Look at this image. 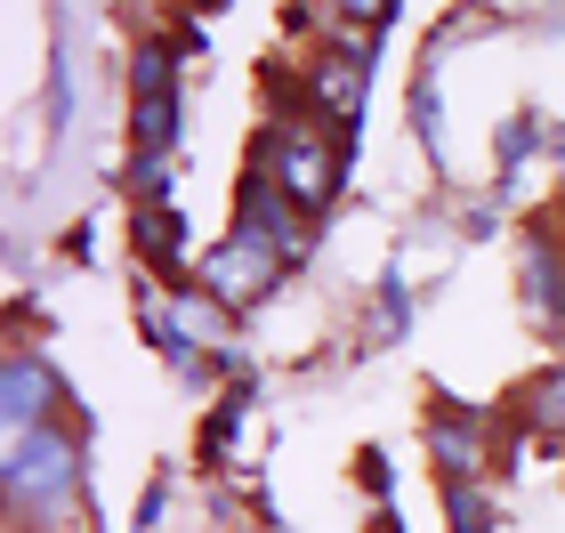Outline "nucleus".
<instances>
[{"label": "nucleus", "mask_w": 565, "mask_h": 533, "mask_svg": "<svg viewBox=\"0 0 565 533\" xmlns=\"http://www.w3.org/2000/svg\"><path fill=\"white\" fill-rule=\"evenodd\" d=\"M413 130H420L428 154L445 162V106H436V73H420V82H413Z\"/></svg>", "instance_id": "17"}, {"label": "nucleus", "mask_w": 565, "mask_h": 533, "mask_svg": "<svg viewBox=\"0 0 565 533\" xmlns=\"http://www.w3.org/2000/svg\"><path fill=\"white\" fill-rule=\"evenodd\" d=\"M0 493H9V518L24 533H57L82 518V493H89V452L82 437L57 420V428H33V437H9L0 445Z\"/></svg>", "instance_id": "1"}, {"label": "nucleus", "mask_w": 565, "mask_h": 533, "mask_svg": "<svg viewBox=\"0 0 565 533\" xmlns=\"http://www.w3.org/2000/svg\"><path fill=\"white\" fill-rule=\"evenodd\" d=\"M250 413H259V380H243V388H226V396H218V413H211V428H202V461H226Z\"/></svg>", "instance_id": "13"}, {"label": "nucleus", "mask_w": 565, "mask_h": 533, "mask_svg": "<svg viewBox=\"0 0 565 533\" xmlns=\"http://www.w3.org/2000/svg\"><path fill=\"white\" fill-rule=\"evenodd\" d=\"M250 162H267V170L282 178V194H291L307 218H323L331 202H340V186H348L355 146H340L316 114H307V121H259V146H250Z\"/></svg>", "instance_id": "2"}, {"label": "nucleus", "mask_w": 565, "mask_h": 533, "mask_svg": "<svg viewBox=\"0 0 565 533\" xmlns=\"http://www.w3.org/2000/svg\"><path fill=\"white\" fill-rule=\"evenodd\" d=\"M533 154H542V114H533V106H518V114H509L501 130H493V178L509 186V178H518Z\"/></svg>", "instance_id": "12"}, {"label": "nucleus", "mask_w": 565, "mask_h": 533, "mask_svg": "<svg viewBox=\"0 0 565 533\" xmlns=\"http://www.w3.org/2000/svg\"><path fill=\"white\" fill-rule=\"evenodd\" d=\"M404 332H413V291H404V267H388L372 291V348H396Z\"/></svg>", "instance_id": "14"}, {"label": "nucleus", "mask_w": 565, "mask_h": 533, "mask_svg": "<svg viewBox=\"0 0 565 533\" xmlns=\"http://www.w3.org/2000/svg\"><path fill=\"white\" fill-rule=\"evenodd\" d=\"M484 452H493V420L469 413V404H445V413L428 420L436 486H484Z\"/></svg>", "instance_id": "8"}, {"label": "nucleus", "mask_w": 565, "mask_h": 533, "mask_svg": "<svg viewBox=\"0 0 565 533\" xmlns=\"http://www.w3.org/2000/svg\"><path fill=\"white\" fill-rule=\"evenodd\" d=\"M57 413H65L57 355L9 348V364H0V428H9V437H33V428H57Z\"/></svg>", "instance_id": "6"}, {"label": "nucleus", "mask_w": 565, "mask_h": 533, "mask_svg": "<svg viewBox=\"0 0 565 533\" xmlns=\"http://www.w3.org/2000/svg\"><path fill=\"white\" fill-rule=\"evenodd\" d=\"M226 235H250V243H267V250H282V259L299 267L307 243H316V218L282 194V178H275L267 162H250L243 186H235V226H226Z\"/></svg>", "instance_id": "5"}, {"label": "nucleus", "mask_w": 565, "mask_h": 533, "mask_svg": "<svg viewBox=\"0 0 565 533\" xmlns=\"http://www.w3.org/2000/svg\"><path fill=\"white\" fill-rule=\"evenodd\" d=\"M73 121H82V33H57V65H49V130H57V146L73 138Z\"/></svg>", "instance_id": "11"}, {"label": "nucleus", "mask_w": 565, "mask_h": 533, "mask_svg": "<svg viewBox=\"0 0 565 533\" xmlns=\"http://www.w3.org/2000/svg\"><path fill=\"white\" fill-rule=\"evenodd\" d=\"M178 114H186V89H178V41H138L130 49V154L178 162Z\"/></svg>", "instance_id": "3"}, {"label": "nucleus", "mask_w": 565, "mask_h": 533, "mask_svg": "<svg viewBox=\"0 0 565 533\" xmlns=\"http://www.w3.org/2000/svg\"><path fill=\"white\" fill-rule=\"evenodd\" d=\"M162 510H170V477H153V486H146V501H138V533H153V525H162Z\"/></svg>", "instance_id": "18"}, {"label": "nucleus", "mask_w": 565, "mask_h": 533, "mask_svg": "<svg viewBox=\"0 0 565 533\" xmlns=\"http://www.w3.org/2000/svg\"><path fill=\"white\" fill-rule=\"evenodd\" d=\"M518 413H525V428H542V437H565V355L518 396Z\"/></svg>", "instance_id": "15"}, {"label": "nucleus", "mask_w": 565, "mask_h": 533, "mask_svg": "<svg viewBox=\"0 0 565 533\" xmlns=\"http://www.w3.org/2000/svg\"><path fill=\"white\" fill-rule=\"evenodd\" d=\"M364 89H372L364 57H348V49H331V41L307 57V114H316L340 146H355V130H364Z\"/></svg>", "instance_id": "7"}, {"label": "nucleus", "mask_w": 565, "mask_h": 533, "mask_svg": "<svg viewBox=\"0 0 565 533\" xmlns=\"http://www.w3.org/2000/svg\"><path fill=\"white\" fill-rule=\"evenodd\" d=\"M436 493H445V533H493L509 518L484 486H436Z\"/></svg>", "instance_id": "16"}, {"label": "nucleus", "mask_w": 565, "mask_h": 533, "mask_svg": "<svg viewBox=\"0 0 565 533\" xmlns=\"http://www.w3.org/2000/svg\"><path fill=\"white\" fill-rule=\"evenodd\" d=\"M130 250H138V267L162 275L170 291L194 284V275H186V259H194V226H186V211H178V202H162V211H130Z\"/></svg>", "instance_id": "10"}, {"label": "nucleus", "mask_w": 565, "mask_h": 533, "mask_svg": "<svg viewBox=\"0 0 565 533\" xmlns=\"http://www.w3.org/2000/svg\"><path fill=\"white\" fill-rule=\"evenodd\" d=\"M372 533H404V525H396V510H380V518H372Z\"/></svg>", "instance_id": "19"}, {"label": "nucleus", "mask_w": 565, "mask_h": 533, "mask_svg": "<svg viewBox=\"0 0 565 533\" xmlns=\"http://www.w3.org/2000/svg\"><path fill=\"white\" fill-rule=\"evenodd\" d=\"M518 299L542 332H565V243L550 226H525V243H518Z\"/></svg>", "instance_id": "9"}, {"label": "nucleus", "mask_w": 565, "mask_h": 533, "mask_svg": "<svg viewBox=\"0 0 565 533\" xmlns=\"http://www.w3.org/2000/svg\"><path fill=\"white\" fill-rule=\"evenodd\" d=\"M282 275H291V259L282 250H267V243H250V235H226V243H211L194 259V284L211 291V299H226V308H267V299L282 291Z\"/></svg>", "instance_id": "4"}]
</instances>
